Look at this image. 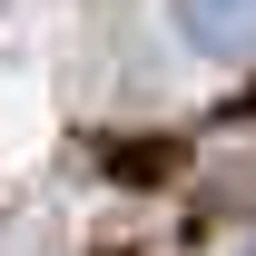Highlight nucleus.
I'll return each mask as SVG.
<instances>
[{
  "instance_id": "obj_1",
  "label": "nucleus",
  "mask_w": 256,
  "mask_h": 256,
  "mask_svg": "<svg viewBox=\"0 0 256 256\" xmlns=\"http://www.w3.org/2000/svg\"><path fill=\"white\" fill-rule=\"evenodd\" d=\"M168 10H178V40L197 60H226V69L256 60V0H168Z\"/></svg>"
},
{
  "instance_id": "obj_2",
  "label": "nucleus",
  "mask_w": 256,
  "mask_h": 256,
  "mask_svg": "<svg viewBox=\"0 0 256 256\" xmlns=\"http://www.w3.org/2000/svg\"><path fill=\"white\" fill-rule=\"evenodd\" d=\"M246 256H256V246H246Z\"/></svg>"
}]
</instances>
